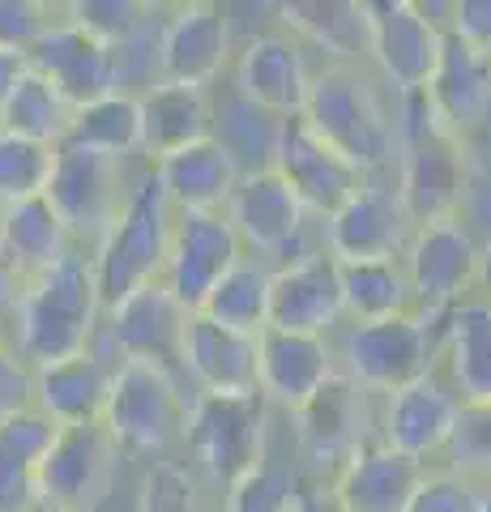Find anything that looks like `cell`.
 <instances>
[{"label":"cell","instance_id":"obj_1","mask_svg":"<svg viewBox=\"0 0 491 512\" xmlns=\"http://www.w3.org/2000/svg\"><path fill=\"white\" fill-rule=\"evenodd\" d=\"M99 325H103V299L99 286H94L90 256L73 248L56 265L26 278L9 342L13 355L39 372V367L94 350Z\"/></svg>","mask_w":491,"mask_h":512},{"label":"cell","instance_id":"obj_2","mask_svg":"<svg viewBox=\"0 0 491 512\" xmlns=\"http://www.w3.org/2000/svg\"><path fill=\"white\" fill-rule=\"evenodd\" d=\"M299 120L338 154L351 158L363 175L393 171L398 116L368 64H321L312 73Z\"/></svg>","mask_w":491,"mask_h":512},{"label":"cell","instance_id":"obj_3","mask_svg":"<svg viewBox=\"0 0 491 512\" xmlns=\"http://www.w3.org/2000/svg\"><path fill=\"white\" fill-rule=\"evenodd\" d=\"M398 116V154H393V184H398L402 210L410 227L453 218L457 192H462L470 141L449 133L440 116L427 107L423 94H406L393 103Z\"/></svg>","mask_w":491,"mask_h":512},{"label":"cell","instance_id":"obj_4","mask_svg":"<svg viewBox=\"0 0 491 512\" xmlns=\"http://www.w3.org/2000/svg\"><path fill=\"white\" fill-rule=\"evenodd\" d=\"M171 227H176V205L167 201L163 184L154 180V171L137 175L129 192H124L116 222L90 248V269H94L103 312L129 291H137V286H150L163 278Z\"/></svg>","mask_w":491,"mask_h":512},{"label":"cell","instance_id":"obj_5","mask_svg":"<svg viewBox=\"0 0 491 512\" xmlns=\"http://www.w3.org/2000/svg\"><path fill=\"white\" fill-rule=\"evenodd\" d=\"M188 402H193V393H188L180 372L124 359V363H112L103 427L112 431L120 453L158 461L167 457L171 444L184 440Z\"/></svg>","mask_w":491,"mask_h":512},{"label":"cell","instance_id":"obj_6","mask_svg":"<svg viewBox=\"0 0 491 512\" xmlns=\"http://www.w3.org/2000/svg\"><path fill=\"white\" fill-rule=\"evenodd\" d=\"M180 444H188V453H193V470L227 491L269 457V402L261 393H193Z\"/></svg>","mask_w":491,"mask_h":512},{"label":"cell","instance_id":"obj_7","mask_svg":"<svg viewBox=\"0 0 491 512\" xmlns=\"http://www.w3.org/2000/svg\"><path fill=\"white\" fill-rule=\"evenodd\" d=\"M440 359V325L423 320L419 312H402L389 320H363L342 338L338 372L351 376L363 393L385 397L402 384L436 372Z\"/></svg>","mask_w":491,"mask_h":512},{"label":"cell","instance_id":"obj_8","mask_svg":"<svg viewBox=\"0 0 491 512\" xmlns=\"http://www.w3.org/2000/svg\"><path fill=\"white\" fill-rule=\"evenodd\" d=\"M124 163L107 158L99 150L73 146L60 141L52 150V171L43 184V201L56 210L60 227L69 231L73 248L86 252L107 235V227L116 222L120 205H124Z\"/></svg>","mask_w":491,"mask_h":512},{"label":"cell","instance_id":"obj_9","mask_svg":"<svg viewBox=\"0 0 491 512\" xmlns=\"http://www.w3.org/2000/svg\"><path fill=\"white\" fill-rule=\"evenodd\" d=\"M372 402L376 397L363 393L351 376L334 372L304 406L291 410L295 448H299V461L308 466V478L329 483V478H334L363 444L376 440Z\"/></svg>","mask_w":491,"mask_h":512},{"label":"cell","instance_id":"obj_10","mask_svg":"<svg viewBox=\"0 0 491 512\" xmlns=\"http://www.w3.org/2000/svg\"><path fill=\"white\" fill-rule=\"evenodd\" d=\"M120 457L103 423L56 427L39 461V512H99L116 487Z\"/></svg>","mask_w":491,"mask_h":512},{"label":"cell","instance_id":"obj_11","mask_svg":"<svg viewBox=\"0 0 491 512\" xmlns=\"http://www.w3.org/2000/svg\"><path fill=\"white\" fill-rule=\"evenodd\" d=\"M479 239L457 218H440L415 227L402 248V269L415 295V312L440 325L449 308L474 295V269H479Z\"/></svg>","mask_w":491,"mask_h":512},{"label":"cell","instance_id":"obj_12","mask_svg":"<svg viewBox=\"0 0 491 512\" xmlns=\"http://www.w3.org/2000/svg\"><path fill=\"white\" fill-rule=\"evenodd\" d=\"M188 316L193 312H184L163 282L137 286V291H129L120 303H112V308L103 312L94 350H99L107 363L137 359V363H154V367H167V372H180Z\"/></svg>","mask_w":491,"mask_h":512},{"label":"cell","instance_id":"obj_13","mask_svg":"<svg viewBox=\"0 0 491 512\" xmlns=\"http://www.w3.org/2000/svg\"><path fill=\"white\" fill-rule=\"evenodd\" d=\"M363 22H368V60L376 64L385 90H393V99L423 94L445 35L427 22L419 0H363Z\"/></svg>","mask_w":491,"mask_h":512},{"label":"cell","instance_id":"obj_14","mask_svg":"<svg viewBox=\"0 0 491 512\" xmlns=\"http://www.w3.org/2000/svg\"><path fill=\"white\" fill-rule=\"evenodd\" d=\"M235 60L231 9L193 0L176 5L158 26V82L214 90Z\"/></svg>","mask_w":491,"mask_h":512},{"label":"cell","instance_id":"obj_15","mask_svg":"<svg viewBox=\"0 0 491 512\" xmlns=\"http://www.w3.org/2000/svg\"><path fill=\"white\" fill-rule=\"evenodd\" d=\"M244 244L223 210H176V227H171L167 244V265L163 282L184 312H197L205 295L214 291V282L240 261Z\"/></svg>","mask_w":491,"mask_h":512},{"label":"cell","instance_id":"obj_16","mask_svg":"<svg viewBox=\"0 0 491 512\" xmlns=\"http://www.w3.org/2000/svg\"><path fill=\"white\" fill-rule=\"evenodd\" d=\"M312 73L316 69L308 64V47L291 30L269 26L261 35L244 39V47L235 52L227 69V86L244 94L248 103H257L261 111H269V116L287 120L304 111Z\"/></svg>","mask_w":491,"mask_h":512},{"label":"cell","instance_id":"obj_17","mask_svg":"<svg viewBox=\"0 0 491 512\" xmlns=\"http://www.w3.org/2000/svg\"><path fill=\"white\" fill-rule=\"evenodd\" d=\"M410 231L393 171L368 175L355 197L325 218V252L334 261H389L402 256Z\"/></svg>","mask_w":491,"mask_h":512},{"label":"cell","instance_id":"obj_18","mask_svg":"<svg viewBox=\"0 0 491 512\" xmlns=\"http://www.w3.org/2000/svg\"><path fill=\"white\" fill-rule=\"evenodd\" d=\"M274 171L291 184L299 205H304V214H316L321 222L334 210H342V205L363 188V180H368L351 158L338 154L329 141L316 137L299 116L282 120L278 150H274Z\"/></svg>","mask_w":491,"mask_h":512},{"label":"cell","instance_id":"obj_19","mask_svg":"<svg viewBox=\"0 0 491 512\" xmlns=\"http://www.w3.org/2000/svg\"><path fill=\"white\" fill-rule=\"evenodd\" d=\"M227 222L240 235V244L248 256L269 265V256H299V239H304L308 214L299 197L291 192V184L269 167V171H252L240 175L231 201L223 205Z\"/></svg>","mask_w":491,"mask_h":512},{"label":"cell","instance_id":"obj_20","mask_svg":"<svg viewBox=\"0 0 491 512\" xmlns=\"http://www.w3.org/2000/svg\"><path fill=\"white\" fill-rule=\"evenodd\" d=\"M342 316L338 261L325 248L299 252L269 269V329L329 338Z\"/></svg>","mask_w":491,"mask_h":512},{"label":"cell","instance_id":"obj_21","mask_svg":"<svg viewBox=\"0 0 491 512\" xmlns=\"http://www.w3.org/2000/svg\"><path fill=\"white\" fill-rule=\"evenodd\" d=\"M457 410H462V402H457V393L436 367V372L385 393V406L376 414V440H385L398 453L432 466L453 436Z\"/></svg>","mask_w":491,"mask_h":512},{"label":"cell","instance_id":"obj_22","mask_svg":"<svg viewBox=\"0 0 491 512\" xmlns=\"http://www.w3.org/2000/svg\"><path fill=\"white\" fill-rule=\"evenodd\" d=\"M30 69L43 73L73 107H86L103 94H112V60H107V43H99L82 30L77 22H69L65 13H52L47 26L39 30L26 47Z\"/></svg>","mask_w":491,"mask_h":512},{"label":"cell","instance_id":"obj_23","mask_svg":"<svg viewBox=\"0 0 491 512\" xmlns=\"http://www.w3.org/2000/svg\"><path fill=\"white\" fill-rule=\"evenodd\" d=\"M427 107L440 116V124L462 141H474L491 128V56L479 47L462 43L457 35H445L440 43L436 73L423 90Z\"/></svg>","mask_w":491,"mask_h":512},{"label":"cell","instance_id":"obj_24","mask_svg":"<svg viewBox=\"0 0 491 512\" xmlns=\"http://www.w3.org/2000/svg\"><path fill=\"white\" fill-rule=\"evenodd\" d=\"M180 376L193 393H214V397L261 393L257 389V338L223 329L193 312L184 329Z\"/></svg>","mask_w":491,"mask_h":512},{"label":"cell","instance_id":"obj_25","mask_svg":"<svg viewBox=\"0 0 491 512\" xmlns=\"http://www.w3.org/2000/svg\"><path fill=\"white\" fill-rule=\"evenodd\" d=\"M432 466L398 453L385 440H368L346 466L329 478V495L342 512H406Z\"/></svg>","mask_w":491,"mask_h":512},{"label":"cell","instance_id":"obj_26","mask_svg":"<svg viewBox=\"0 0 491 512\" xmlns=\"http://www.w3.org/2000/svg\"><path fill=\"white\" fill-rule=\"evenodd\" d=\"M338 372L329 338H308V333H257V389L269 406L299 410L321 384Z\"/></svg>","mask_w":491,"mask_h":512},{"label":"cell","instance_id":"obj_27","mask_svg":"<svg viewBox=\"0 0 491 512\" xmlns=\"http://www.w3.org/2000/svg\"><path fill=\"white\" fill-rule=\"evenodd\" d=\"M436 367L457 393V402L491 406V303L470 295L445 312Z\"/></svg>","mask_w":491,"mask_h":512},{"label":"cell","instance_id":"obj_28","mask_svg":"<svg viewBox=\"0 0 491 512\" xmlns=\"http://www.w3.org/2000/svg\"><path fill=\"white\" fill-rule=\"evenodd\" d=\"M107 389H112V363H107L99 350H86V355L39 367L35 372V402L30 406L39 414H47L56 427L103 423Z\"/></svg>","mask_w":491,"mask_h":512},{"label":"cell","instance_id":"obj_29","mask_svg":"<svg viewBox=\"0 0 491 512\" xmlns=\"http://www.w3.org/2000/svg\"><path fill=\"white\" fill-rule=\"evenodd\" d=\"M137 120H141V158L158 163V158L210 137V90L154 82L150 90L137 94Z\"/></svg>","mask_w":491,"mask_h":512},{"label":"cell","instance_id":"obj_30","mask_svg":"<svg viewBox=\"0 0 491 512\" xmlns=\"http://www.w3.org/2000/svg\"><path fill=\"white\" fill-rule=\"evenodd\" d=\"M274 13L278 26L291 30L308 52H321L325 64H368L363 0H295Z\"/></svg>","mask_w":491,"mask_h":512},{"label":"cell","instance_id":"obj_31","mask_svg":"<svg viewBox=\"0 0 491 512\" xmlns=\"http://www.w3.org/2000/svg\"><path fill=\"white\" fill-rule=\"evenodd\" d=\"M150 171L176 210H223L235 184H240V171L214 137H201L193 146L158 158V163H150Z\"/></svg>","mask_w":491,"mask_h":512},{"label":"cell","instance_id":"obj_32","mask_svg":"<svg viewBox=\"0 0 491 512\" xmlns=\"http://www.w3.org/2000/svg\"><path fill=\"white\" fill-rule=\"evenodd\" d=\"M56 423L35 406L0 414V512H39V461Z\"/></svg>","mask_w":491,"mask_h":512},{"label":"cell","instance_id":"obj_33","mask_svg":"<svg viewBox=\"0 0 491 512\" xmlns=\"http://www.w3.org/2000/svg\"><path fill=\"white\" fill-rule=\"evenodd\" d=\"M278 133H282V120L261 111L257 103H248L244 94H235L231 86H223V94L210 90V137L223 146V154L240 175L274 167Z\"/></svg>","mask_w":491,"mask_h":512},{"label":"cell","instance_id":"obj_34","mask_svg":"<svg viewBox=\"0 0 491 512\" xmlns=\"http://www.w3.org/2000/svg\"><path fill=\"white\" fill-rule=\"evenodd\" d=\"M65 252H73V239L69 231L60 227L56 210L39 197H26V201H9L0 205V256L22 269V274H39V269L56 265Z\"/></svg>","mask_w":491,"mask_h":512},{"label":"cell","instance_id":"obj_35","mask_svg":"<svg viewBox=\"0 0 491 512\" xmlns=\"http://www.w3.org/2000/svg\"><path fill=\"white\" fill-rule=\"evenodd\" d=\"M338 291H342V316L351 325L415 312L402 256H389V261H338Z\"/></svg>","mask_w":491,"mask_h":512},{"label":"cell","instance_id":"obj_36","mask_svg":"<svg viewBox=\"0 0 491 512\" xmlns=\"http://www.w3.org/2000/svg\"><path fill=\"white\" fill-rule=\"evenodd\" d=\"M269 269L274 265L257 261V256H240V261L214 282V291L205 295L197 316L214 320V325H223V329L248 333V338L265 333L269 329Z\"/></svg>","mask_w":491,"mask_h":512},{"label":"cell","instance_id":"obj_37","mask_svg":"<svg viewBox=\"0 0 491 512\" xmlns=\"http://www.w3.org/2000/svg\"><path fill=\"white\" fill-rule=\"evenodd\" d=\"M69 124H73V103L35 69L22 73V82L13 86L5 107H0V133L39 141V146H60L69 137Z\"/></svg>","mask_w":491,"mask_h":512},{"label":"cell","instance_id":"obj_38","mask_svg":"<svg viewBox=\"0 0 491 512\" xmlns=\"http://www.w3.org/2000/svg\"><path fill=\"white\" fill-rule=\"evenodd\" d=\"M73 146L99 150L107 158H129L141 154V120H137V99L133 94H103L86 107H73L69 137Z\"/></svg>","mask_w":491,"mask_h":512},{"label":"cell","instance_id":"obj_39","mask_svg":"<svg viewBox=\"0 0 491 512\" xmlns=\"http://www.w3.org/2000/svg\"><path fill=\"white\" fill-rule=\"evenodd\" d=\"M137 512H210L201 474L171 457L150 461L137 487Z\"/></svg>","mask_w":491,"mask_h":512},{"label":"cell","instance_id":"obj_40","mask_svg":"<svg viewBox=\"0 0 491 512\" xmlns=\"http://www.w3.org/2000/svg\"><path fill=\"white\" fill-rule=\"evenodd\" d=\"M445 470L470 478L474 487L491 483V406H466L457 410V427L445 444Z\"/></svg>","mask_w":491,"mask_h":512},{"label":"cell","instance_id":"obj_41","mask_svg":"<svg viewBox=\"0 0 491 512\" xmlns=\"http://www.w3.org/2000/svg\"><path fill=\"white\" fill-rule=\"evenodd\" d=\"M52 150L56 146H39V141L0 133V205L39 197L47 184V171H52Z\"/></svg>","mask_w":491,"mask_h":512},{"label":"cell","instance_id":"obj_42","mask_svg":"<svg viewBox=\"0 0 491 512\" xmlns=\"http://www.w3.org/2000/svg\"><path fill=\"white\" fill-rule=\"evenodd\" d=\"M69 22H77L82 30H90L99 43H120V39H129L137 35L146 22H154L158 5H146V0H73V5L60 9Z\"/></svg>","mask_w":491,"mask_h":512},{"label":"cell","instance_id":"obj_43","mask_svg":"<svg viewBox=\"0 0 491 512\" xmlns=\"http://www.w3.org/2000/svg\"><path fill=\"white\" fill-rule=\"evenodd\" d=\"M295 504V474H287L274 461H261L240 483H231L223 495V512H291Z\"/></svg>","mask_w":491,"mask_h":512},{"label":"cell","instance_id":"obj_44","mask_svg":"<svg viewBox=\"0 0 491 512\" xmlns=\"http://www.w3.org/2000/svg\"><path fill=\"white\" fill-rule=\"evenodd\" d=\"M453 218L462 222L479 244H491V146L483 150L470 141V158H466V175H462Z\"/></svg>","mask_w":491,"mask_h":512},{"label":"cell","instance_id":"obj_45","mask_svg":"<svg viewBox=\"0 0 491 512\" xmlns=\"http://www.w3.org/2000/svg\"><path fill=\"white\" fill-rule=\"evenodd\" d=\"M406 512H479V487L470 483V478L453 474L445 466H432L423 474L419 491L410 495Z\"/></svg>","mask_w":491,"mask_h":512},{"label":"cell","instance_id":"obj_46","mask_svg":"<svg viewBox=\"0 0 491 512\" xmlns=\"http://www.w3.org/2000/svg\"><path fill=\"white\" fill-rule=\"evenodd\" d=\"M30 402H35V367L13 355L9 333L0 329V414L26 410Z\"/></svg>","mask_w":491,"mask_h":512},{"label":"cell","instance_id":"obj_47","mask_svg":"<svg viewBox=\"0 0 491 512\" xmlns=\"http://www.w3.org/2000/svg\"><path fill=\"white\" fill-rule=\"evenodd\" d=\"M52 18V5H35V0H0V47H30Z\"/></svg>","mask_w":491,"mask_h":512},{"label":"cell","instance_id":"obj_48","mask_svg":"<svg viewBox=\"0 0 491 512\" xmlns=\"http://www.w3.org/2000/svg\"><path fill=\"white\" fill-rule=\"evenodd\" d=\"M449 35H457L462 43L479 47L483 56H491V0H453Z\"/></svg>","mask_w":491,"mask_h":512},{"label":"cell","instance_id":"obj_49","mask_svg":"<svg viewBox=\"0 0 491 512\" xmlns=\"http://www.w3.org/2000/svg\"><path fill=\"white\" fill-rule=\"evenodd\" d=\"M291 512H342L338 500L329 495V483L321 478H308V474H295V504Z\"/></svg>","mask_w":491,"mask_h":512},{"label":"cell","instance_id":"obj_50","mask_svg":"<svg viewBox=\"0 0 491 512\" xmlns=\"http://www.w3.org/2000/svg\"><path fill=\"white\" fill-rule=\"evenodd\" d=\"M22 291H26V274L13 269L5 256H0V329H13V316H18V303H22Z\"/></svg>","mask_w":491,"mask_h":512},{"label":"cell","instance_id":"obj_51","mask_svg":"<svg viewBox=\"0 0 491 512\" xmlns=\"http://www.w3.org/2000/svg\"><path fill=\"white\" fill-rule=\"evenodd\" d=\"M30 69V56L26 47H0V107L13 94V86L22 82V73Z\"/></svg>","mask_w":491,"mask_h":512},{"label":"cell","instance_id":"obj_52","mask_svg":"<svg viewBox=\"0 0 491 512\" xmlns=\"http://www.w3.org/2000/svg\"><path fill=\"white\" fill-rule=\"evenodd\" d=\"M474 299L491 303V244L479 248V269H474Z\"/></svg>","mask_w":491,"mask_h":512},{"label":"cell","instance_id":"obj_53","mask_svg":"<svg viewBox=\"0 0 491 512\" xmlns=\"http://www.w3.org/2000/svg\"><path fill=\"white\" fill-rule=\"evenodd\" d=\"M479 512H491V483L479 487Z\"/></svg>","mask_w":491,"mask_h":512}]
</instances>
